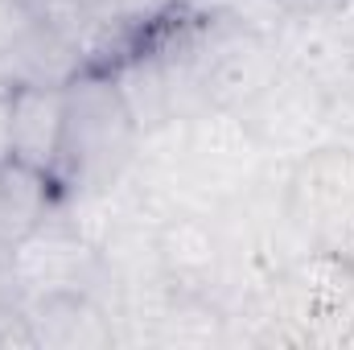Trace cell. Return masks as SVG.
I'll return each instance as SVG.
<instances>
[{"mask_svg": "<svg viewBox=\"0 0 354 350\" xmlns=\"http://www.w3.org/2000/svg\"><path fill=\"white\" fill-rule=\"evenodd\" d=\"M136 120L120 95L111 71L87 66L66 83V132H62V161L58 185L66 190H107L128 169L136 153Z\"/></svg>", "mask_w": 354, "mask_h": 350, "instance_id": "cell-1", "label": "cell"}, {"mask_svg": "<svg viewBox=\"0 0 354 350\" xmlns=\"http://www.w3.org/2000/svg\"><path fill=\"white\" fill-rule=\"evenodd\" d=\"M239 120L260 149H297L330 120V95L301 71L268 75L239 107Z\"/></svg>", "mask_w": 354, "mask_h": 350, "instance_id": "cell-2", "label": "cell"}, {"mask_svg": "<svg viewBox=\"0 0 354 350\" xmlns=\"http://www.w3.org/2000/svg\"><path fill=\"white\" fill-rule=\"evenodd\" d=\"M12 256V280L17 293L46 297V293H87L91 276L99 272V252L91 248L79 231L37 227L21 243L8 248Z\"/></svg>", "mask_w": 354, "mask_h": 350, "instance_id": "cell-3", "label": "cell"}, {"mask_svg": "<svg viewBox=\"0 0 354 350\" xmlns=\"http://www.w3.org/2000/svg\"><path fill=\"white\" fill-rule=\"evenodd\" d=\"M66 132V87L17 83L12 87V161L58 181Z\"/></svg>", "mask_w": 354, "mask_h": 350, "instance_id": "cell-4", "label": "cell"}, {"mask_svg": "<svg viewBox=\"0 0 354 350\" xmlns=\"http://www.w3.org/2000/svg\"><path fill=\"white\" fill-rule=\"evenodd\" d=\"M292 214L313 231H338L354 219V149H322L292 177Z\"/></svg>", "mask_w": 354, "mask_h": 350, "instance_id": "cell-5", "label": "cell"}, {"mask_svg": "<svg viewBox=\"0 0 354 350\" xmlns=\"http://www.w3.org/2000/svg\"><path fill=\"white\" fill-rule=\"evenodd\" d=\"M29 326V342L50 347H103L111 342V326L103 322L99 305L87 293H46L21 313Z\"/></svg>", "mask_w": 354, "mask_h": 350, "instance_id": "cell-6", "label": "cell"}, {"mask_svg": "<svg viewBox=\"0 0 354 350\" xmlns=\"http://www.w3.org/2000/svg\"><path fill=\"white\" fill-rule=\"evenodd\" d=\"M157 260L165 264V272L177 280H194L202 272H210L218 260L214 235L198 214H174L161 231H157Z\"/></svg>", "mask_w": 354, "mask_h": 350, "instance_id": "cell-7", "label": "cell"}, {"mask_svg": "<svg viewBox=\"0 0 354 350\" xmlns=\"http://www.w3.org/2000/svg\"><path fill=\"white\" fill-rule=\"evenodd\" d=\"M29 4H33V12H37L41 25H50V29H58L62 37L79 42L83 54H91V46H87L91 33L111 29V25L103 21L99 0H29Z\"/></svg>", "mask_w": 354, "mask_h": 350, "instance_id": "cell-8", "label": "cell"}, {"mask_svg": "<svg viewBox=\"0 0 354 350\" xmlns=\"http://www.w3.org/2000/svg\"><path fill=\"white\" fill-rule=\"evenodd\" d=\"M37 12L29 0H0V83L8 75V66L17 62V54L25 50V42L37 33Z\"/></svg>", "mask_w": 354, "mask_h": 350, "instance_id": "cell-9", "label": "cell"}, {"mask_svg": "<svg viewBox=\"0 0 354 350\" xmlns=\"http://www.w3.org/2000/svg\"><path fill=\"white\" fill-rule=\"evenodd\" d=\"M12 161V87L0 83V165Z\"/></svg>", "mask_w": 354, "mask_h": 350, "instance_id": "cell-10", "label": "cell"}, {"mask_svg": "<svg viewBox=\"0 0 354 350\" xmlns=\"http://www.w3.org/2000/svg\"><path fill=\"white\" fill-rule=\"evenodd\" d=\"M272 4H276V8H284V12H297V17L317 21V17H326V12L342 8L346 0H272Z\"/></svg>", "mask_w": 354, "mask_h": 350, "instance_id": "cell-11", "label": "cell"}]
</instances>
